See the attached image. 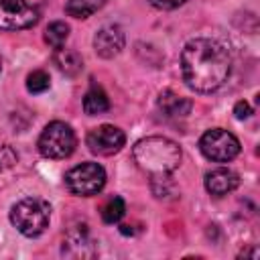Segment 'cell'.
<instances>
[{"mask_svg":"<svg viewBox=\"0 0 260 260\" xmlns=\"http://www.w3.org/2000/svg\"><path fill=\"white\" fill-rule=\"evenodd\" d=\"M37 20V8L26 0H0V30H22Z\"/></svg>","mask_w":260,"mask_h":260,"instance_id":"52a82bcc","label":"cell"},{"mask_svg":"<svg viewBox=\"0 0 260 260\" xmlns=\"http://www.w3.org/2000/svg\"><path fill=\"white\" fill-rule=\"evenodd\" d=\"M106 185V171L98 162H81L67 171L65 187L79 197L98 195Z\"/></svg>","mask_w":260,"mask_h":260,"instance_id":"5b68a950","label":"cell"},{"mask_svg":"<svg viewBox=\"0 0 260 260\" xmlns=\"http://www.w3.org/2000/svg\"><path fill=\"white\" fill-rule=\"evenodd\" d=\"M232 71V55L228 47L215 39H193L181 51L183 81L199 91L209 93L219 89Z\"/></svg>","mask_w":260,"mask_h":260,"instance_id":"6da1fadb","label":"cell"},{"mask_svg":"<svg viewBox=\"0 0 260 260\" xmlns=\"http://www.w3.org/2000/svg\"><path fill=\"white\" fill-rule=\"evenodd\" d=\"M16 162V152L8 144H0V169H8Z\"/></svg>","mask_w":260,"mask_h":260,"instance_id":"d6986e66","label":"cell"},{"mask_svg":"<svg viewBox=\"0 0 260 260\" xmlns=\"http://www.w3.org/2000/svg\"><path fill=\"white\" fill-rule=\"evenodd\" d=\"M191 108H193V102L191 100H187V98H183V95H179V93H175L171 89H167V91H162L158 95V110L169 120H181V118H185L191 112Z\"/></svg>","mask_w":260,"mask_h":260,"instance_id":"8fae6325","label":"cell"},{"mask_svg":"<svg viewBox=\"0 0 260 260\" xmlns=\"http://www.w3.org/2000/svg\"><path fill=\"white\" fill-rule=\"evenodd\" d=\"M67 37H69V24H65L63 20L51 22V24L47 26V30H45V43H47L49 47H53V49L63 47L65 41H67Z\"/></svg>","mask_w":260,"mask_h":260,"instance_id":"2e32d148","label":"cell"},{"mask_svg":"<svg viewBox=\"0 0 260 260\" xmlns=\"http://www.w3.org/2000/svg\"><path fill=\"white\" fill-rule=\"evenodd\" d=\"M49 85H51V77H49V73L43 71V69H35V71L28 73V77H26V89H28L30 93H43V91L49 89Z\"/></svg>","mask_w":260,"mask_h":260,"instance_id":"ac0fdd59","label":"cell"},{"mask_svg":"<svg viewBox=\"0 0 260 260\" xmlns=\"http://www.w3.org/2000/svg\"><path fill=\"white\" fill-rule=\"evenodd\" d=\"M199 148L205 158H209L213 162H228L238 156L240 140L223 128H211L201 136Z\"/></svg>","mask_w":260,"mask_h":260,"instance_id":"8992f818","label":"cell"},{"mask_svg":"<svg viewBox=\"0 0 260 260\" xmlns=\"http://www.w3.org/2000/svg\"><path fill=\"white\" fill-rule=\"evenodd\" d=\"M124 211H126L124 199H122V197H112V199H108V203L102 207V219H104L106 223H116V221L122 219Z\"/></svg>","mask_w":260,"mask_h":260,"instance_id":"e0dca14e","label":"cell"},{"mask_svg":"<svg viewBox=\"0 0 260 260\" xmlns=\"http://www.w3.org/2000/svg\"><path fill=\"white\" fill-rule=\"evenodd\" d=\"M75 144H77V138L73 128L59 120L49 122L37 142L39 152L47 158H67L75 150Z\"/></svg>","mask_w":260,"mask_h":260,"instance_id":"277c9868","label":"cell"},{"mask_svg":"<svg viewBox=\"0 0 260 260\" xmlns=\"http://www.w3.org/2000/svg\"><path fill=\"white\" fill-rule=\"evenodd\" d=\"M85 144L89 146V150L93 154L110 156V154H116L126 144V134L118 126L102 124V126H98V128H93V130L87 132Z\"/></svg>","mask_w":260,"mask_h":260,"instance_id":"ba28073f","label":"cell"},{"mask_svg":"<svg viewBox=\"0 0 260 260\" xmlns=\"http://www.w3.org/2000/svg\"><path fill=\"white\" fill-rule=\"evenodd\" d=\"M238 185H240L238 173L232 169H225V167L213 169L205 175V189H207V193H211L215 197H223V195L232 193Z\"/></svg>","mask_w":260,"mask_h":260,"instance_id":"30bf717a","label":"cell"},{"mask_svg":"<svg viewBox=\"0 0 260 260\" xmlns=\"http://www.w3.org/2000/svg\"><path fill=\"white\" fill-rule=\"evenodd\" d=\"M148 2L158 10H173V8L181 6V4H185L187 0H148Z\"/></svg>","mask_w":260,"mask_h":260,"instance_id":"ffe728a7","label":"cell"},{"mask_svg":"<svg viewBox=\"0 0 260 260\" xmlns=\"http://www.w3.org/2000/svg\"><path fill=\"white\" fill-rule=\"evenodd\" d=\"M124 43H126V37L118 24H106L93 37V49L104 59L116 57L124 49Z\"/></svg>","mask_w":260,"mask_h":260,"instance_id":"9c48e42d","label":"cell"},{"mask_svg":"<svg viewBox=\"0 0 260 260\" xmlns=\"http://www.w3.org/2000/svg\"><path fill=\"white\" fill-rule=\"evenodd\" d=\"M83 110H85V114H89V116H100V114L108 112V110H110V100H108L106 91H104L102 87H95V85H93V87L85 93V98H83Z\"/></svg>","mask_w":260,"mask_h":260,"instance_id":"5bb4252c","label":"cell"},{"mask_svg":"<svg viewBox=\"0 0 260 260\" xmlns=\"http://www.w3.org/2000/svg\"><path fill=\"white\" fill-rule=\"evenodd\" d=\"M53 61L59 67V71H63L65 75H77L83 67V61H81L79 53L73 51V49H63V47L55 49Z\"/></svg>","mask_w":260,"mask_h":260,"instance_id":"4fadbf2b","label":"cell"},{"mask_svg":"<svg viewBox=\"0 0 260 260\" xmlns=\"http://www.w3.org/2000/svg\"><path fill=\"white\" fill-rule=\"evenodd\" d=\"M134 162L150 177H167L181 162V148L175 140L165 136H146L132 148Z\"/></svg>","mask_w":260,"mask_h":260,"instance_id":"7a4b0ae2","label":"cell"},{"mask_svg":"<svg viewBox=\"0 0 260 260\" xmlns=\"http://www.w3.org/2000/svg\"><path fill=\"white\" fill-rule=\"evenodd\" d=\"M106 0H65V10L73 18H87L104 6Z\"/></svg>","mask_w":260,"mask_h":260,"instance_id":"9a60e30c","label":"cell"},{"mask_svg":"<svg viewBox=\"0 0 260 260\" xmlns=\"http://www.w3.org/2000/svg\"><path fill=\"white\" fill-rule=\"evenodd\" d=\"M51 219V207L45 199L39 197H24L16 201L10 209V221L12 225L26 238L41 236Z\"/></svg>","mask_w":260,"mask_h":260,"instance_id":"3957f363","label":"cell"},{"mask_svg":"<svg viewBox=\"0 0 260 260\" xmlns=\"http://www.w3.org/2000/svg\"><path fill=\"white\" fill-rule=\"evenodd\" d=\"M0 71H2V59H0Z\"/></svg>","mask_w":260,"mask_h":260,"instance_id":"7402d4cb","label":"cell"},{"mask_svg":"<svg viewBox=\"0 0 260 260\" xmlns=\"http://www.w3.org/2000/svg\"><path fill=\"white\" fill-rule=\"evenodd\" d=\"M63 254L71 258H89V256H95V248L87 232L79 230V232H69L67 240L63 242Z\"/></svg>","mask_w":260,"mask_h":260,"instance_id":"7c38bea8","label":"cell"},{"mask_svg":"<svg viewBox=\"0 0 260 260\" xmlns=\"http://www.w3.org/2000/svg\"><path fill=\"white\" fill-rule=\"evenodd\" d=\"M234 114H236V118H240V120H244V118H248L250 114H252V110H250V106H248V102H238L236 106H234Z\"/></svg>","mask_w":260,"mask_h":260,"instance_id":"44dd1931","label":"cell"}]
</instances>
